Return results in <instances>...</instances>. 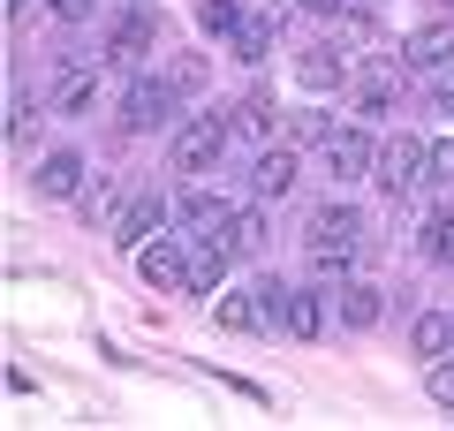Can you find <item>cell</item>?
Wrapping results in <instances>:
<instances>
[{
    "label": "cell",
    "instance_id": "cell-1",
    "mask_svg": "<svg viewBox=\"0 0 454 431\" xmlns=\"http://www.w3.org/2000/svg\"><path fill=\"white\" fill-rule=\"evenodd\" d=\"M303 250H310V265H318V272H348V265H356V250H364V220H356V205H325V212H310Z\"/></svg>",
    "mask_w": 454,
    "mask_h": 431
},
{
    "label": "cell",
    "instance_id": "cell-2",
    "mask_svg": "<svg viewBox=\"0 0 454 431\" xmlns=\"http://www.w3.org/2000/svg\"><path fill=\"white\" fill-rule=\"evenodd\" d=\"M220 152H227V114H182L167 129V167L175 175H205Z\"/></svg>",
    "mask_w": 454,
    "mask_h": 431
},
{
    "label": "cell",
    "instance_id": "cell-3",
    "mask_svg": "<svg viewBox=\"0 0 454 431\" xmlns=\"http://www.w3.org/2000/svg\"><path fill=\"white\" fill-rule=\"evenodd\" d=\"M379 190L387 197H409V190H424L432 182V144L424 137H394V144H379Z\"/></svg>",
    "mask_w": 454,
    "mask_h": 431
},
{
    "label": "cell",
    "instance_id": "cell-4",
    "mask_svg": "<svg viewBox=\"0 0 454 431\" xmlns=\"http://www.w3.org/2000/svg\"><path fill=\"white\" fill-rule=\"evenodd\" d=\"M182 121V91L167 76H137L121 91V129H175Z\"/></svg>",
    "mask_w": 454,
    "mask_h": 431
},
{
    "label": "cell",
    "instance_id": "cell-5",
    "mask_svg": "<svg viewBox=\"0 0 454 431\" xmlns=\"http://www.w3.org/2000/svg\"><path fill=\"white\" fill-rule=\"evenodd\" d=\"M258 303H265V318L280 325L288 341H318V295H303V287H288V280H258Z\"/></svg>",
    "mask_w": 454,
    "mask_h": 431
},
{
    "label": "cell",
    "instance_id": "cell-6",
    "mask_svg": "<svg viewBox=\"0 0 454 431\" xmlns=\"http://www.w3.org/2000/svg\"><path fill=\"white\" fill-rule=\"evenodd\" d=\"M190 242L197 235H167V242H145V250H137V272H145V287H167V295H175L182 280H190Z\"/></svg>",
    "mask_w": 454,
    "mask_h": 431
},
{
    "label": "cell",
    "instance_id": "cell-7",
    "mask_svg": "<svg viewBox=\"0 0 454 431\" xmlns=\"http://www.w3.org/2000/svg\"><path fill=\"white\" fill-rule=\"evenodd\" d=\"M447 61H454V16L417 23V31L402 38V68H409V76H439Z\"/></svg>",
    "mask_w": 454,
    "mask_h": 431
},
{
    "label": "cell",
    "instance_id": "cell-8",
    "mask_svg": "<svg viewBox=\"0 0 454 431\" xmlns=\"http://www.w3.org/2000/svg\"><path fill=\"white\" fill-rule=\"evenodd\" d=\"M379 167V144L364 137V129H333V137H325V175L340 182V190H348V182H364Z\"/></svg>",
    "mask_w": 454,
    "mask_h": 431
},
{
    "label": "cell",
    "instance_id": "cell-9",
    "mask_svg": "<svg viewBox=\"0 0 454 431\" xmlns=\"http://www.w3.org/2000/svg\"><path fill=\"white\" fill-rule=\"evenodd\" d=\"M152 31H160V23H152V8H129V16L106 31V53H98V68H137V61L152 53Z\"/></svg>",
    "mask_w": 454,
    "mask_h": 431
},
{
    "label": "cell",
    "instance_id": "cell-10",
    "mask_svg": "<svg viewBox=\"0 0 454 431\" xmlns=\"http://www.w3.org/2000/svg\"><path fill=\"white\" fill-rule=\"evenodd\" d=\"M295 182H303L295 137H288V144H265V152H258V167H250V190H258V197H288Z\"/></svg>",
    "mask_w": 454,
    "mask_h": 431
},
{
    "label": "cell",
    "instance_id": "cell-11",
    "mask_svg": "<svg viewBox=\"0 0 454 431\" xmlns=\"http://www.w3.org/2000/svg\"><path fill=\"white\" fill-rule=\"evenodd\" d=\"M98 76H106V68H61L53 91H46V114H61V121L91 114V106H98Z\"/></svg>",
    "mask_w": 454,
    "mask_h": 431
},
{
    "label": "cell",
    "instance_id": "cell-12",
    "mask_svg": "<svg viewBox=\"0 0 454 431\" xmlns=\"http://www.w3.org/2000/svg\"><path fill=\"white\" fill-rule=\"evenodd\" d=\"M160 227H167V197H160V190H152V197H137V205H129V212H121V220H114V227H106V235H114V242H121V250H145V242H152V235H160Z\"/></svg>",
    "mask_w": 454,
    "mask_h": 431
},
{
    "label": "cell",
    "instance_id": "cell-13",
    "mask_svg": "<svg viewBox=\"0 0 454 431\" xmlns=\"http://www.w3.org/2000/svg\"><path fill=\"white\" fill-rule=\"evenodd\" d=\"M31 190L38 197H76L83 190V152H68V144H61V152H46V160L31 167Z\"/></svg>",
    "mask_w": 454,
    "mask_h": 431
},
{
    "label": "cell",
    "instance_id": "cell-14",
    "mask_svg": "<svg viewBox=\"0 0 454 431\" xmlns=\"http://www.w3.org/2000/svg\"><path fill=\"white\" fill-rule=\"evenodd\" d=\"M379 310H387V303H379V287H364V280H340L333 287V318L348 325V333H372Z\"/></svg>",
    "mask_w": 454,
    "mask_h": 431
},
{
    "label": "cell",
    "instance_id": "cell-15",
    "mask_svg": "<svg viewBox=\"0 0 454 431\" xmlns=\"http://www.w3.org/2000/svg\"><path fill=\"white\" fill-rule=\"evenodd\" d=\"M212 242H220L227 257H258V250H265V212H258V205L227 212V227H220V235H212Z\"/></svg>",
    "mask_w": 454,
    "mask_h": 431
},
{
    "label": "cell",
    "instance_id": "cell-16",
    "mask_svg": "<svg viewBox=\"0 0 454 431\" xmlns=\"http://www.w3.org/2000/svg\"><path fill=\"white\" fill-rule=\"evenodd\" d=\"M402 76H409L402 53H394V68H364V76H356V106L364 114H387L394 98H402Z\"/></svg>",
    "mask_w": 454,
    "mask_h": 431
},
{
    "label": "cell",
    "instance_id": "cell-17",
    "mask_svg": "<svg viewBox=\"0 0 454 431\" xmlns=\"http://www.w3.org/2000/svg\"><path fill=\"white\" fill-rule=\"evenodd\" d=\"M295 76H303L310 91H333V83L348 76V61H340V46H303L295 53Z\"/></svg>",
    "mask_w": 454,
    "mask_h": 431
},
{
    "label": "cell",
    "instance_id": "cell-18",
    "mask_svg": "<svg viewBox=\"0 0 454 431\" xmlns=\"http://www.w3.org/2000/svg\"><path fill=\"white\" fill-rule=\"evenodd\" d=\"M121 197H129V190H121V175H98L91 190H76V212H83V227H106L114 212H121Z\"/></svg>",
    "mask_w": 454,
    "mask_h": 431
},
{
    "label": "cell",
    "instance_id": "cell-19",
    "mask_svg": "<svg viewBox=\"0 0 454 431\" xmlns=\"http://www.w3.org/2000/svg\"><path fill=\"white\" fill-rule=\"evenodd\" d=\"M212 325L220 333H250V325H265V303H250V295H212Z\"/></svg>",
    "mask_w": 454,
    "mask_h": 431
},
{
    "label": "cell",
    "instance_id": "cell-20",
    "mask_svg": "<svg viewBox=\"0 0 454 431\" xmlns=\"http://www.w3.org/2000/svg\"><path fill=\"white\" fill-rule=\"evenodd\" d=\"M409 349H417V356H447V349H454V318L417 310V325H409Z\"/></svg>",
    "mask_w": 454,
    "mask_h": 431
},
{
    "label": "cell",
    "instance_id": "cell-21",
    "mask_svg": "<svg viewBox=\"0 0 454 431\" xmlns=\"http://www.w3.org/2000/svg\"><path fill=\"white\" fill-rule=\"evenodd\" d=\"M182 220H190V227H205V242H212V235L227 227V197H212V190H190V197H182Z\"/></svg>",
    "mask_w": 454,
    "mask_h": 431
},
{
    "label": "cell",
    "instance_id": "cell-22",
    "mask_svg": "<svg viewBox=\"0 0 454 431\" xmlns=\"http://www.w3.org/2000/svg\"><path fill=\"white\" fill-rule=\"evenodd\" d=\"M227 129H235V137H273V98H265V91H250L243 106L227 114Z\"/></svg>",
    "mask_w": 454,
    "mask_h": 431
},
{
    "label": "cell",
    "instance_id": "cell-23",
    "mask_svg": "<svg viewBox=\"0 0 454 431\" xmlns=\"http://www.w3.org/2000/svg\"><path fill=\"white\" fill-rule=\"evenodd\" d=\"M417 250L432 257V265H454V212H432V220H424V235H417Z\"/></svg>",
    "mask_w": 454,
    "mask_h": 431
},
{
    "label": "cell",
    "instance_id": "cell-24",
    "mask_svg": "<svg viewBox=\"0 0 454 431\" xmlns=\"http://www.w3.org/2000/svg\"><path fill=\"white\" fill-rule=\"evenodd\" d=\"M197 23H205L212 38H235L243 31V0H197Z\"/></svg>",
    "mask_w": 454,
    "mask_h": 431
},
{
    "label": "cell",
    "instance_id": "cell-25",
    "mask_svg": "<svg viewBox=\"0 0 454 431\" xmlns=\"http://www.w3.org/2000/svg\"><path fill=\"white\" fill-rule=\"evenodd\" d=\"M227 46H235V61H265V53H273V23H258V16H243V31L227 38Z\"/></svg>",
    "mask_w": 454,
    "mask_h": 431
},
{
    "label": "cell",
    "instance_id": "cell-26",
    "mask_svg": "<svg viewBox=\"0 0 454 431\" xmlns=\"http://www.w3.org/2000/svg\"><path fill=\"white\" fill-rule=\"evenodd\" d=\"M220 265H227L220 242H212V250H197V257H190V280H182V287H190V295H212V287H220Z\"/></svg>",
    "mask_w": 454,
    "mask_h": 431
},
{
    "label": "cell",
    "instance_id": "cell-27",
    "mask_svg": "<svg viewBox=\"0 0 454 431\" xmlns=\"http://www.w3.org/2000/svg\"><path fill=\"white\" fill-rule=\"evenodd\" d=\"M333 129H340V121H333V114H318V106L288 114V137H295V144H325V137H333Z\"/></svg>",
    "mask_w": 454,
    "mask_h": 431
},
{
    "label": "cell",
    "instance_id": "cell-28",
    "mask_svg": "<svg viewBox=\"0 0 454 431\" xmlns=\"http://www.w3.org/2000/svg\"><path fill=\"white\" fill-rule=\"evenodd\" d=\"M167 83H175L182 98H190V91H205V53H175V61H167Z\"/></svg>",
    "mask_w": 454,
    "mask_h": 431
},
{
    "label": "cell",
    "instance_id": "cell-29",
    "mask_svg": "<svg viewBox=\"0 0 454 431\" xmlns=\"http://www.w3.org/2000/svg\"><path fill=\"white\" fill-rule=\"evenodd\" d=\"M424 394H432L439 409H454V356H432V379H424Z\"/></svg>",
    "mask_w": 454,
    "mask_h": 431
},
{
    "label": "cell",
    "instance_id": "cell-30",
    "mask_svg": "<svg viewBox=\"0 0 454 431\" xmlns=\"http://www.w3.org/2000/svg\"><path fill=\"white\" fill-rule=\"evenodd\" d=\"M8 137H16V144H31V91H16V98H8Z\"/></svg>",
    "mask_w": 454,
    "mask_h": 431
},
{
    "label": "cell",
    "instance_id": "cell-31",
    "mask_svg": "<svg viewBox=\"0 0 454 431\" xmlns=\"http://www.w3.org/2000/svg\"><path fill=\"white\" fill-rule=\"evenodd\" d=\"M432 182H454V137L432 144Z\"/></svg>",
    "mask_w": 454,
    "mask_h": 431
},
{
    "label": "cell",
    "instance_id": "cell-32",
    "mask_svg": "<svg viewBox=\"0 0 454 431\" xmlns=\"http://www.w3.org/2000/svg\"><path fill=\"white\" fill-rule=\"evenodd\" d=\"M46 8H53V16H61V23H83V16H91V8H98V0H46Z\"/></svg>",
    "mask_w": 454,
    "mask_h": 431
},
{
    "label": "cell",
    "instance_id": "cell-33",
    "mask_svg": "<svg viewBox=\"0 0 454 431\" xmlns=\"http://www.w3.org/2000/svg\"><path fill=\"white\" fill-rule=\"evenodd\" d=\"M295 8H310V16H340L348 0H295Z\"/></svg>",
    "mask_w": 454,
    "mask_h": 431
},
{
    "label": "cell",
    "instance_id": "cell-34",
    "mask_svg": "<svg viewBox=\"0 0 454 431\" xmlns=\"http://www.w3.org/2000/svg\"><path fill=\"white\" fill-rule=\"evenodd\" d=\"M8 16H23V0H8Z\"/></svg>",
    "mask_w": 454,
    "mask_h": 431
},
{
    "label": "cell",
    "instance_id": "cell-35",
    "mask_svg": "<svg viewBox=\"0 0 454 431\" xmlns=\"http://www.w3.org/2000/svg\"><path fill=\"white\" fill-rule=\"evenodd\" d=\"M447 16H454V0H447Z\"/></svg>",
    "mask_w": 454,
    "mask_h": 431
}]
</instances>
